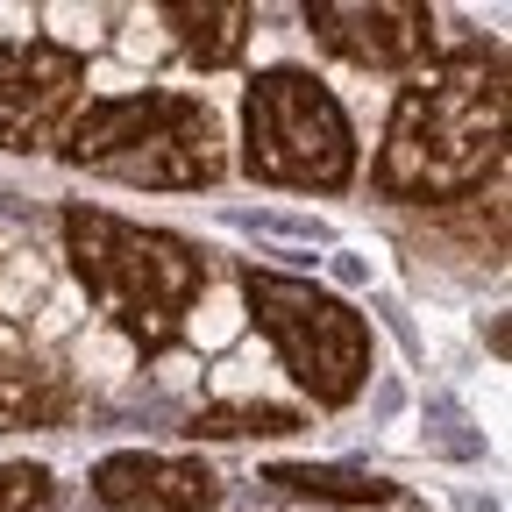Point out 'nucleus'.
<instances>
[{"label":"nucleus","mask_w":512,"mask_h":512,"mask_svg":"<svg viewBox=\"0 0 512 512\" xmlns=\"http://www.w3.org/2000/svg\"><path fill=\"white\" fill-rule=\"evenodd\" d=\"M498 171H505V50L456 43L399 86L392 128L377 150V192L441 207V200H470Z\"/></svg>","instance_id":"f257e3e1"},{"label":"nucleus","mask_w":512,"mask_h":512,"mask_svg":"<svg viewBox=\"0 0 512 512\" xmlns=\"http://www.w3.org/2000/svg\"><path fill=\"white\" fill-rule=\"evenodd\" d=\"M64 256L93 306L136 342L143 356H164L185 335L192 299L207 292V256L171 228L121 221L107 207H64Z\"/></svg>","instance_id":"f03ea898"},{"label":"nucleus","mask_w":512,"mask_h":512,"mask_svg":"<svg viewBox=\"0 0 512 512\" xmlns=\"http://www.w3.org/2000/svg\"><path fill=\"white\" fill-rule=\"evenodd\" d=\"M57 150L114 185H143V192H200V185H221V171H228L221 114L200 93L93 100L72 114Z\"/></svg>","instance_id":"7ed1b4c3"},{"label":"nucleus","mask_w":512,"mask_h":512,"mask_svg":"<svg viewBox=\"0 0 512 512\" xmlns=\"http://www.w3.org/2000/svg\"><path fill=\"white\" fill-rule=\"evenodd\" d=\"M242 171L292 192H342L356 178V128L342 100L299 64H271L242 100Z\"/></svg>","instance_id":"20e7f679"},{"label":"nucleus","mask_w":512,"mask_h":512,"mask_svg":"<svg viewBox=\"0 0 512 512\" xmlns=\"http://www.w3.org/2000/svg\"><path fill=\"white\" fill-rule=\"evenodd\" d=\"M242 299L256 313V328L271 335V349L285 356V370L306 384L313 406H349L370 384V320L313 278H285V271H242Z\"/></svg>","instance_id":"39448f33"},{"label":"nucleus","mask_w":512,"mask_h":512,"mask_svg":"<svg viewBox=\"0 0 512 512\" xmlns=\"http://www.w3.org/2000/svg\"><path fill=\"white\" fill-rule=\"evenodd\" d=\"M86 107V57L50 36L0 43V150H50L64 143L72 114Z\"/></svg>","instance_id":"423d86ee"},{"label":"nucleus","mask_w":512,"mask_h":512,"mask_svg":"<svg viewBox=\"0 0 512 512\" xmlns=\"http://www.w3.org/2000/svg\"><path fill=\"white\" fill-rule=\"evenodd\" d=\"M306 29L363 72H399L434 50V8L420 0H313Z\"/></svg>","instance_id":"0eeeda50"},{"label":"nucleus","mask_w":512,"mask_h":512,"mask_svg":"<svg viewBox=\"0 0 512 512\" xmlns=\"http://www.w3.org/2000/svg\"><path fill=\"white\" fill-rule=\"evenodd\" d=\"M93 491L107 512H214L221 484L207 463L192 456H143V448H121V456H100Z\"/></svg>","instance_id":"6e6552de"},{"label":"nucleus","mask_w":512,"mask_h":512,"mask_svg":"<svg viewBox=\"0 0 512 512\" xmlns=\"http://www.w3.org/2000/svg\"><path fill=\"white\" fill-rule=\"evenodd\" d=\"M72 384L36 356H0V427H64L72 420Z\"/></svg>","instance_id":"1a4fd4ad"},{"label":"nucleus","mask_w":512,"mask_h":512,"mask_svg":"<svg viewBox=\"0 0 512 512\" xmlns=\"http://www.w3.org/2000/svg\"><path fill=\"white\" fill-rule=\"evenodd\" d=\"M164 22H171V43H178L185 64H200V72H221V64L242 57L256 15H249V8H164Z\"/></svg>","instance_id":"9d476101"},{"label":"nucleus","mask_w":512,"mask_h":512,"mask_svg":"<svg viewBox=\"0 0 512 512\" xmlns=\"http://www.w3.org/2000/svg\"><path fill=\"white\" fill-rule=\"evenodd\" d=\"M192 441H235V434H299L292 406H264V399H242V406H200L185 427Z\"/></svg>","instance_id":"9b49d317"},{"label":"nucleus","mask_w":512,"mask_h":512,"mask_svg":"<svg viewBox=\"0 0 512 512\" xmlns=\"http://www.w3.org/2000/svg\"><path fill=\"white\" fill-rule=\"evenodd\" d=\"M271 484L299 491V498H335V505H384L392 484L363 477V470H271Z\"/></svg>","instance_id":"f8f14e48"},{"label":"nucleus","mask_w":512,"mask_h":512,"mask_svg":"<svg viewBox=\"0 0 512 512\" xmlns=\"http://www.w3.org/2000/svg\"><path fill=\"white\" fill-rule=\"evenodd\" d=\"M57 477L43 463H0V512H50Z\"/></svg>","instance_id":"ddd939ff"}]
</instances>
